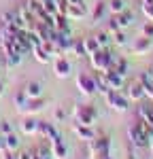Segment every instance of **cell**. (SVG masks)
<instances>
[{"label": "cell", "instance_id": "obj_1", "mask_svg": "<svg viewBox=\"0 0 153 159\" xmlns=\"http://www.w3.org/2000/svg\"><path fill=\"white\" fill-rule=\"evenodd\" d=\"M104 102L109 108L117 110V112H126L130 108V100H128L126 93H121V89H109L104 93Z\"/></svg>", "mask_w": 153, "mask_h": 159}, {"label": "cell", "instance_id": "obj_2", "mask_svg": "<svg viewBox=\"0 0 153 159\" xmlns=\"http://www.w3.org/2000/svg\"><path fill=\"white\" fill-rule=\"evenodd\" d=\"M72 117H75V123L94 125L96 119H98V110L94 108L91 104H75V108H72Z\"/></svg>", "mask_w": 153, "mask_h": 159}, {"label": "cell", "instance_id": "obj_3", "mask_svg": "<svg viewBox=\"0 0 153 159\" xmlns=\"http://www.w3.org/2000/svg\"><path fill=\"white\" fill-rule=\"evenodd\" d=\"M89 157L91 159H102L104 155H111V138L109 136H98L89 140Z\"/></svg>", "mask_w": 153, "mask_h": 159}, {"label": "cell", "instance_id": "obj_4", "mask_svg": "<svg viewBox=\"0 0 153 159\" xmlns=\"http://www.w3.org/2000/svg\"><path fill=\"white\" fill-rule=\"evenodd\" d=\"M87 57H89L91 68H94V70H98V72L109 70V68L113 66V60H115V55L109 49H98L96 53H91V55H87Z\"/></svg>", "mask_w": 153, "mask_h": 159}, {"label": "cell", "instance_id": "obj_5", "mask_svg": "<svg viewBox=\"0 0 153 159\" xmlns=\"http://www.w3.org/2000/svg\"><path fill=\"white\" fill-rule=\"evenodd\" d=\"M76 89H79L83 96H87V98H89V96H94V93H98L94 74H87V72L76 74Z\"/></svg>", "mask_w": 153, "mask_h": 159}, {"label": "cell", "instance_id": "obj_6", "mask_svg": "<svg viewBox=\"0 0 153 159\" xmlns=\"http://www.w3.org/2000/svg\"><path fill=\"white\" fill-rule=\"evenodd\" d=\"M45 106H47V100L43 98V96H40V98H28L21 106H17V112L24 115V117L26 115H36V112H40Z\"/></svg>", "mask_w": 153, "mask_h": 159}, {"label": "cell", "instance_id": "obj_7", "mask_svg": "<svg viewBox=\"0 0 153 159\" xmlns=\"http://www.w3.org/2000/svg\"><path fill=\"white\" fill-rule=\"evenodd\" d=\"M49 147H51V155L53 159H68V144L62 140V136H55L53 140H49Z\"/></svg>", "mask_w": 153, "mask_h": 159}, {"label": "cell", "instance_id": "obj_8", "mask_svg": "<svg viewBox=\"0 0 153 159\" xmlns=\"http://www.w3.org/2000/svg\"><path fill=\"white\" fill-rule=\"evenodd\" d=\"M53 74L58 76V79H68L70 74H72V64L66 60V57H55L53 61Z\"/></svg>", "mask_w": 153, "mask_h": 159}, {"label": "cell", "instance_id": "obj_9", "mask_svg": "<svg viewBox=\"0 0 153 159\" xmlns=\"http://www.w3.org/2000/svg\"><path fill=\"white\" fill-rule=\"evenodd\" d=\"M36 136H40L43 140H53L55 136H60V132L55 129V123H49V121H38V132Z\"/></svg>", "mask_w": 153, "mask_h": 159}, {"label": "cell", "instance_id": "obj_10", "mask_svg": "<svg viewBox=\"0 0 153 159\" xmlns=\"http://www.w3.org/2000/svg\"><path fill=\"white\" fill-rule=\"evenodd\" d=\"M87 15V9H85V4L83 2H68V9H66V17L70 19V21H79V19H83Z\"/></svg>", "mask_w": 153, "mask_h": 159}, {"label": "cell", "instance_id": "obj_11", "mask_svg": "<svg viewBox=\"0 0 153 159\" xmlns=\"http://www.w3.org/2000/svg\"><path fill=\"white\" fill-rule=\"evenodd\" d=\"M72 132H75V136L79 138V140H85V142H89V140H94V138H96L94 125H83V123H75V125H72Z\"/></svg>", "mask_w": 153, "mask_h": 159}, {"label": "cell", "instance_id": "obj_12", "mask_svg": "<svg viewBox=\"0 0 153 159\" xmlns=\"http://www.w3.org/2000/svg\"><path fill=\"white\" fill-rule=\"evenodd\" d=\"M132 51L134 55H147L153 51V38H147V36H140L136 38V43L132 45Z\"/></svg>", "mask_w": 153, "mask_h": 159}, {"label": "cell", "instance_id": "obj_13", "mask_svg": "<svg viewBox=\"0 0 153 159\" xmlns=\"http://www.w3.org/2000/svg\"><path fill=\"white\" fill-rule=\"evenodd\" d=\"M126 96H128L130 102H140V100L145 98V89H142V85H140L138 79H136V81H132V83L126 87Z\"/></svg>", "mask_w": 153, "mask_h": 159}, {"label": "cell", "instance_id": "obj_14", "mask_svg": "<svg viewBox=\"0 0 153 159\" xmlns=\"http://www.w3.org/2000/svg\"><path fill=\"white\" fill-rule=\"evenodd\" d=\"M102 74H104V81H106L109 89H121V87H123V76H121V74H117L113 68L104 70Z\"/></svg>", "mask_w": 153, "mask_h": 159}, {"label": "cell", "instance_id": "obj_15", "mask_svg": "<svg viewBox=\"0 0 153 159\" xmlns=\"http://www.w3.org/2000/svg\"><path fill=\"white\" fill-rule=\"evenodd\" d=\"M21 132L26 136H36L38 132V119H34L32 115H26L24 121H21Z\"/></svg>", "mask_w": 153, "mask_h": 159}, {"label": "cell", "instance_id": "obj_16", "mask_svg": "<svg viewBox=\"0 0 153 159\" xmlns=\"http://www.w3.org/2000/svg\"><path fill=\"white\" fill-rule=\"evenodd\" d=\"M138 81H140V85H142V89H145V98H149L153 102V76H151V72H140Z\"/></svg>", "mask_w": 153, "mask_h": 159}, {"label": "cell", "instance_id": "obj_17", "mask_svg": "<svg viewBox=\"0 0 153 159\" xmlns=\"http://www.w3.org/2000/svg\"><path fill=\"white\" fill-rule=\"evenodd\" d=\"M138 119H142V121H147L149 125H153V102L138 104Z\"/></svg>", "mask_w": 153, "mask_h": 159}, {"label": "cell", "instance_id": "obj_18", "mask_svg": "<svg viewBox=\"0 0 153 159\" xmlns=\"http://www.w3.org/2000/svg\"><path fill=\"white\" fill-rule=\"evenodd\" d=\"M115 17V21H117V25L121 28V30H126V28H130L132 25V21H134V13L132 11H123V13H119V15H113Z\"/></svg>", "mask_w": 153, "mask_h": 159}, {"label": "cell", "instance_id": "obj_19", "mask_svg": "<svg viewBox=\"0 0 153 159\" xmlns=\"http://www.w3.org/2000/svg\"><path fill=\"white\" fill-rule=\"evenodd\" d=\"M111 68H113L117 74H121V76L126 79L128 70H130V61H128L126 57H115V60H113V66H111Z\"/></svg>", "mask_w": 153, "mask_h": 159}, {"label": "cell", "instance_id": "obj_20", "mask_svg": "<svg viewBox=\"0 0 153 159\" xmlns=\"http://www.w3.org/2000/svg\"><path fill=\"white\" fill-rule=\"evenodd\" d=\"M109 11V7H106V2H102V0H98L96 4H94V11H91V21L94 24H98V21H102V17H104V13Z\"/></svg>", "mask_w": 153, "mask_h": 159}, {"label": "cell", "instance_id": "obj_21", "mask_svg": "<svg viewBox=\"0 0 153 159\" xmlns=\"http://www.w3.org/2000/svg\"><path fill=\"white\" fill-rule=\"evenodd\" d=\"M24 93L28 98H40L43 96V85L38 83V81H32V83H28L24 87Z\"/></svg>", "mask_w": 153, "mask_h": 159}, {"label": "cell", "instance_id": "obj_22", "mask_svg": "<svg viewBox=\"0 0 153 159\" xmlns=\"http://www.w3.org/2000/svg\"><path fill=\"white\" fill-rule=\"evenodd\" d=\"M32 55H34L36 61H40V64H49V61H51V55L47 53V49L43 47V43L36 45V47H32Z\"/></svg>", "mask_w": 153, "mask_h": 159}, {"label": "cell", "instance_id": "obj_23", "mask_svg": "<svg viewBox=\"0 0 153 159\" xmlns=\"http://www.w3.org/2000/svg\"><path fill=\"white\" fill-rule=\"evenodd\" d=\"M21 53H17V51H13V53H9V55H2V60H4V66L7 68H17L19 64H21Z\"/></svg>", "mask_w": 153, "mask_h": 159}, {"label": "cell", "instance_id": "obj_24", "mask_svg": "<svg viewBox=\"0 0 153 159\" xmlns=\"http://www.w3.org/2000/svg\"><path fill=\"white\" fill-rule=\"evenodd\" d=\"M4 147H7V151H17L19 148V136L15 134V132H11V134H4Z\"/></svg>", "mask_w": 153, "mask_h": 159}, {"label": "cell", "instance_id": "obj_25", "mask_svg": "<svg viewBox=\"0 0 153 159\" xmlns=\"http://www.w3.org/2000/svg\"><path fill=\"white\" fill-rule=\"evenodd\" d=\"M83 47H85V53H87V55H91V53H96V51L100 49L96 36H85L83 38Z\"/></svg>", "mask_w": 153, "mask_h": 159}, {"label": "cell", "instance_id": "obj_26", "mask_svg": "<svg viewBox=\"0 0 153 159\" xmlns=\"http://www.w3.org/2000/svg\"><path fill=\"white\" fill-rule=\"evenodd\" d=\"M106 7H109V11L113 13V15H119V13H123L128 9V7H126V0H109V2H106Z\"/></svg>", "mask_w": 153, "mask_h": 159}, {"label": "cell", "instance_id": "obj_27", "mask_svg": "<svg viewBox=\"0 0 153 159\" xmlns=\"http://www.w3.org/2000/svg\"><path fill=\"white\" fill-rule=\"evenodd\" d=\"M96 40H98V45H100V49H109L111 47V43H113V36L106 32V30H102L96 34Z\"/></svg>", "mask_w": 153, "mask_h": 159}, {"label": "cell", "instance_id": "obj_28", "mask_svg": "<svg viewBox=\"0 0 153 159\" xmlns=\"http://www.w3.org/2000/svg\"><path fill=\"white\" fill-rule=\"evenodd\" d=\"M70 53L76 55V57H83L87 55L85 53V47H83V38H72V47H70Z\"/></svg>", "mask_w": 153, "mask_h": 159}, {"label": "cell", "instance_id": "obj_29", "mask_svg": "<svg viewBox=\"0 0 153 159\" xmlns=\"http://www.w3.org/2000/svg\"><path fill=\"white\" fill-rule=\"evenodd\" d=\"M94 79H96V89H98V93H106L109 91V85H106V81H104V74L98 72V74H94Z\"/></svg>", "mask_w": 153, "mask_h": 159}, {"label": "cell", "instance_id": "obj_30", "mask_svg": "<svg viewBox=\"0 0 153 159\" xmlns=\"http://www.w3.org/2000/svg\"><path fill=\"white\" fill-rule=\"evenodd\" d=\"M111 36H113V43L117 45V47H126L128 45V36L123 34V30H117L115 34H111Z\"/></svg>", "mask_w": 153, "mask_h": 159}, {"label": "cell", "instance_id": "obj_31", "mask_svg": "<svg viewBox=\"0 0 153 159\" xmlns=\"http://www.w3.org/2000/svg\"><path fill=\"white\" fill-rule=\"evenodd\" d=\"M140 11H142V15H145L147 19H151V21H153V0H142Z\"/></svg>", "mask_w": 153, "mask_h": 159}, {"label": "cell", "instance_id": "obj_32", "mask_svg": "<svg viewBox=\"0 0 153 159\" xmlns=\"http://www.w3.org/2000/svg\"><path fill=\"white\" fill-rule=\"evenodd\" d=\"M140 36H147V38H153V21L149 19L147 24L140 28Z\"/></svg>", "mask_w": 153, "mask_h": 159}, {"label": "cell", "instance_id": "obj_33", "mask_svg": "<svg viewBox=\"0 0 153 159\" xmlns=\"http://www.w3.org/2000/svg\"><path fill=\"white\" fill-rule=\"evenodd\" d=\"M26 100H28V96L24 93V89H21V91H17V93H15V106H21Z\"/></svg>", "mask_w": 153, "mask_h": 159}, {"label": "cell", "instance_id": "obj_34", "mask_svg": "<svg viewBox=\"0 0 153 159\" xmlns=\"http://www.w3.org/2000/svg\"><path fill=\"white\" fill-rule=\"evenodd\" d=\"M66 119V112H64V108H55V112H53V121L55 123H60Z\"/></svg>", "mask_w": 153, "mask_h": 159}, {"label": "cell", "instance_id": "obj_35", "mask_svg": "<svg viewBox=\"0 0 153 159\" xmlns=\"http://www.w3.org/2000/svg\"><path fill=\"white\" fill-rule=\"evenodd\" d=\"M13 132V125L9 121H0V134H11Z\"/></svg>", "mask_w": 153, "mask_h": 159}, {"label": "cell", "instance_id": "obj_36", "mask_svg": "<svg viewBox=\"0 0 153 159\" xmlns=\"http://www.w3.org/2000/svg\"><path fill=\"white\" fill-rule=\"evenodd\" d=\"M117 30H121V28L117 25V21H115V17H113V19L109 21V25H106V32H109V34H115Z\"/></svg>", "mask_w": 153, "mask_h": 159}, {"label": "cell", "instance_id": "obj_37", "mask_svg": "<svg viewBox=\"0 0 153 159\" xmlns=\"http://www.w3.org/2000/svg\"><path fill=\"white\" fill-rule=\"evenodd\" d=\"M2 159H17V155L13 151H2Z\"/></svg>", "mask_w": 153, "mask_h": 159}, {"label": "cell", "instance_id": "obj_38", "mask_svg": "<svg viewBox=\"0 0 153 159\" xmlns=\"http://www.w3.org/2000/svg\"><path fill=\"white\" fill-rule=\"evenodd\" d=\"M30 159H43V155L38 153L36 148H32V151H30Z\"/></svg>", "mask_w": 153, "mask_h": 159}, {"label": "cell", "instance_id": "obj_39", "mask_svg": "<svg viewBox=\"0 0 153 159\" xmlns=\"http://www.w3.org/2000/svg\"><path fill=\"white\" fill-rule=\"evenodd\" d=\"M17 159H30V151H21V153H17Z\"/></svg>", "mask_w": 153, "mask_h": 159}, {"label": "cell", "instance_id": "obj_40", "mask_svg": "<svg viewBox=\"0 0 153 159\" xmlns=\"http://www.w3.org/2000/svg\"><path fill=\"white\" fill-rule=\"evenodd\" d=\"M2 151H7V147H4V134H0V153Z\"/></svg>", "mask_w": 153, "mask_h": 159}, {"label": "cell", "instance_id": "obj_41", "mask_svg": "<svg viewBox=\"0 0 153 159\" xmlns=\"http://www.w3.org/2000/svg\"><path fill=\"white\" fill-rule=\"evenodd\" d=\"M2 93H4V87H2V83H0V96H2Z\"/></svg>", "mask_w": 153, "mask_h": 159}, {"label": "cell", "instance_id": "obj_42", "mask_svg": "<svg viewBox=\"0 0 153 159\" xmlns=\"http://www.w3.org/2000/svg\"><path fill=\"white\" fill-rule=\"evenodd\" d=\"M43 159H53V155H45V157H43Z\"/></svg>", "mask_w": 153, "mask_h": 159}, {"label": "cell", "instance_id": "obj_43", "mask_svg": "<svg viewBox=\"0 0 153 159\" xmlns=\"http://www.w3.org/2000/svg\"><path fill=\"white\" fill-rule=\"evenodd\" d=\"M68 2H70V4H72V2H83V0H68Z\"/></svg>", "mask_w": 153, "mask_h": 159}, {"label": "cell", "instance_id": "obj_44", "mask_svg": "<svg viewBox=\"0 0 153 159\" xmlns=\"http://www.w3.org/2000/svg\"><path fill=\"white\" fill-rule=\"evenodd\" d=\"M149 148H151V155H153V140H151V144H149Z\"/></svg>", "mask_w": 153, "mask_h": 159}, {"label": "cell", "instance_id": "obj_45", "mask_svg": "<svg viewBox=\"0 0 153 159\" xmlns=\"http://www.w3.org/2000/svg\"><path fill=\"white\" fill-rule=\"evenodd\" d=\"M102 159H113V157H111V155H104V157H102Z\"/></svg>", "mask_w": 153, "mask_h": 159}, {"label": "cell", "instance_id": "obj_46", "mask_svg": "<svg viewBox=\"0 0 153 159\" xmlns=\"http://www.w3.org/2000/svg\"><path fill=\"white\" fill-rule=\"evenodd\" d=\"M87 159H91V157H87Z\"/></svg>", "mask_w": 153, "mask_h": 159}]
</instances>
